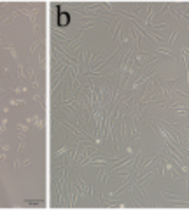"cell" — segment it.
<instances>
[{"label": "cell", "instance_id": "obj_1", "mask_svg": "<svg viewBox=\"0 0 189 210\" xmlns=\"http://www.w3.org/2000/svg\"><path fill=\"white\" fill-rule=\"evenodd\" d=\"M75 189L79 196H93V187L84 180V179H77V184H75Z\"/></svg>", "mask_w": 189, "mask_h": 210}, {"label": "cell", "instance_id": "obj_3", "mask_svg": "<svg viewBox=\"0 0 189 210\" xmlns=\"http://www.w3.org/2000/svg\"><path fill=\"white\" fill-rule=\"evenodd\" d=\"M161 196L165 198V200H168V201H179V203H186L180 196H177V194H170V193H161Z\"/></svg>", "mask_w": 189, "mask_h": 210}, {"label": "cell", "instance_id": "obj_13", "mask_svg": "<svg viewBox=\"0 0 189 210\" xmlns=\"http://www.w3.org/2000/svg\"><path fill=\"white\" fill-rule=\"evenodd\" d=\"M5 128H7V119L2 117V126H0V133H2V135L5 133Z\"/></svg>", "mask_w": 189, "mask_h": 210}, {"label": "cell", "instance_id": "obj_14", "mask_svg": "<svg viewBox=\"0 0 189 210\" xmlns=\"http://www.w3.org/2000/svg\"><path fill=\"white\" fill-rule=\"evenodd\" d=\"M16 130H18V131H23V133H26V131H28V126H25V124H23V126H21V124H18V126H16Z\"/></svg>", "mask_w": 189, "mask_h": 210}, {"label": "cell", "instance_id": "obj_19", "mask_svg": "<svg viewBox=\"0 0 189 210\" xmlns=\"http://www.w3.org/2000/svg\"><path fill=\"white\" fill-rule=\"evenodd\" d=\"M186 26H187V32H189V23H187V25H186Z\"/></svg>", "mask_w": 189, "mask_h": 210}, {"label": "cell", "instance_id": "obj_12", "mask_svg": "<svg viewBox=\"0 0 189 210\" xmlns=\"http://www.w3.org/2000/svg\"><path fill=\"white\" fill-rule=\"evenodd\" d=\"M39 49H40V42H33V44L30 46V53H35Z\"/></svg>", "mask_w": 189, "mask_h": 210}, {"label": "cell", "instance_id": "obj_15", "mask_svg": "<svg viewBox=\"0 0 189 210\" xmlns=\"http://www.w3.org/2000/svg\"><path fill=\"white\" fill-rule=\"evenodd\" d=\"M39 67L40 68L44 67V54H42V53H39Z\"/></svg>", "mask_w": 189, "mask_h": 210}, {"label": "cell", "instance_id": "obj_4", "mask_svg": "<svg viewBox=\"0 0 189 210\" xmlns=\"http://www.w3.org/2000/svg\"><path fill=\"white\" fill-rule=\"evenodd\" d=\"M68 23H70V19H68V14L61 12V9H60V16H58V25H60V26H65V25H68Z\"/></svg>", "mask_w": 189, "mask_h": 210}, {"label": "cell", "instance_id": "obj_9", "mask_svg": "<svg viewBox=\"0 0 189 210\" xmlns=\"http://www.w3.org/2000/svg\"><path fill=\"white\" fill-rule=\"evenodd\" d=\"M177 35H179V30H175V32L172 33V37H170V40H168V49H172V46H173V42H175V39H177Z\"/></svg>", "mask_w": 189, "mask_h": 210}, {"label": "cell", "instance_id": "obj_11", "mask_svg": "<svg viewBox=\"0 0 189 210\" xmlns=\"http://www.w3.org/2000/svg\"><path fill=\"white\" fill-rule=\"evenodd\" d=\"M7 152H9V147H7V145H2V154H0V159H2V161H5Z\"/></svg>", "mask_w": 189, "mask_h": 210}, {"label": "cell", "instance_id": "obj_10", "mask_svg": "<svg viewBox=\"0 0 189 210\" xmlns=\"http://www.w3.org/2000/svg\"><path fill=\"white\" fill-rule=\"evenodd\" d=\"M25 203H28V205H40V203H44V200L42 198H39V200H25Z\"/></svg>", "mask_w": 189, "mask_h": 210}, {"label": "cell", "instance_id": "obj_16", "mask_svg": "<svg viewBox=\"0 0 189 210\" xmlns=\"http://www.w3.org/2000/svg\"><path fill=\"white\" fill-rule=\"evenodd\" d=\"M11 103H12V105H21V107H23V105H26L23 100H11Z\"/></svg>", "mask_w": 189, "mask_h": 210}, {"label": "cell", "instance_id": "obj_18", "mask_svg": "<svg viewBox=\"0 0 189 210\" xmlns=\"http://www.w3.org/2000/svg\"><path fill=\"white\" fill-rule=\"evenodd\" d=\"M182 54H184V56H187V54H189V49H187V47H186V46H184V47H182Z\"/></svg>", "mask_w": 189, "mask_h": 210}, {"label": "cell", "instance_id": "obj_2", "mask_svg": "<svg viewBox=\"0 0 189 210\" xmlns=\"http://www.w3.org/2000/svg\"><path fill=\"white\" fill-rule=\"evenodd\" d=\"M28 81H30V84H33V86L37 88V89H40V84H39V79H37V75H35V70L33 68H30V72H28Z\"/></svg>", "mask_w": 189, "mask_h": 210}, {"label": "cell", "instance_id": "obj_8", "mask_svg": "<svg viewBox=\"0 0 189 210\" xmlns=\"http://www.w3.org/2000/svg\"><path fill=\"white\" fill-rule=\"evenodd\" d=\"M33 123L37 124V128H39V130H44V123H42L40 116H33Z\"/></svg>", "mask_w": 189, "mask_h": 210}, {"label": "cell", "instance_id": "obj_7", "mask_svg": "<svg viewBox=\"0 0 189 210\" xmlns=\"http://www.w3.org/2000/svg\"><path fill=\"white\" fill-rule=\"evenodd\" d=\"M156 51H158V53H161V54H166V56H170V58H175V53H173V51H170L168 47H158Z\"/></svg>", "mask_w": 189, "mask_h": 210}, {"label": "cell", "instance_id": "obj_6", "mask_svg": "<svg viewBox=\"0 0 189 210\" xmlns=\"http://www.w3.org/2000/svg\"><path fill=\"white\" fill-rule=\"evenodd\" d=\"M95 25H96V21H89V23L81 25V28H79V37H81V35H84V32H86L88 28H91V26H95Z\"/></svg>", "mask_w": 189, "mask_h": 210}, {"label": "cell", "instance_id": "obj_17", "mask_svg": "<svg viewBox=\"0 0 189 210\" xmlns=\"http://www.w3.org/2000/svg\"><path fill=\"white\" fill-rule=\"evenodd\" d=\"M33 100H35L39 105H42V95H35V96H33Z\"/></svg>", "mask_w": 189, "mask_h": 210}, {"label": "cell", "instance_id": "obj_5", "mask_svg": "<svg viewBox=\"0 0 189 210\" xmlns=\"http://www.w3.org/2000/svg\"><path fill=\"white\" fill-rule=\"evenodd\" d=\"M4 49H7V53H9V54L12 56V60L16 61V65H18V63H21V61H19V58H18V53H16V49H14L12 46H4Z\"/></svg>", "mask_w": 189, "mask_h": 210}]
</instances>
